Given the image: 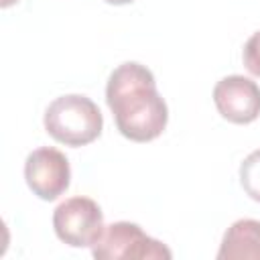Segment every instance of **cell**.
<instances>
[{"instance_id":"cell-6","label":"cell","mask_w":260,"mask_h":260,"mask_svg":"<svg viewBox=\"0 0 260 260\" xmlns=\"http://www.w3.org/2000/svg\"><path fill=\"white\" fill-rule=\"evenodd\" d=\"M213 104L232 124H250L260 116V87L244 75H228L213 87Z\"/></svg>"},{"instance_id":"cell-7","label":"cell","mask_w":260,"mask_h":260,"mask_svg":"<svg viewBox=\"0 0 260 260\" xmlns=\"http://www.w3.org/2000/svg\"><path fill=\"white\" fill-rule=\"evenodd\" d=\"M260 260V221L238 219L234 221L221 240L217 260Z\"/></svg>"},{"instance_id":"cell-4","label":"cell","mask_w":260,"mask_h":260,"mask_svg":"<svg viewBox=\"0 0 260 260\" xmlns=\"http://www.w3.org/2000/svg\"><path fill=\"white\" fill-rule=\"evenodd\" d=\"M57 238L71 248H91L104 234V213L89 197H71L53 211Z\"/></svg>"},{"instance_id":"cell-11","label":"cell","mask_w":260,"mask_h":260,"mask_svg":"<svg viewBox=\"0 0 260 260\" xmlns=\"http://www.w3.org/2000/svg\"><path fill=\"white\" fill-rule=\"evenodd\" d=\"M14 2H18V0H0V6H2V8H8V6H12Z\"/></svg>"},{"instance_id":"cell-1","label":"cell","mask_w":260,"mask_h":260,"mask_svg":"<svg viewBox=\"0 0 260 260\" xmlns=\"http://www.w3.org/2000/svg\"><path fill=\"white\" fill-rule=\"evenodd\" d=\"M106 102L118 132L132 142H150L167 128L169 110L156 91L154 75L136 61L122 63L110 73Z\"/></svg>"},{"instance_id":"cell-2","label":"cell","mask_w":260,"mask_h":260,"mask_svg":"<svg viewBox=\"0 0 260 260\" xmlns=\"http://www.w3.org/2000/svg\"><path fill=\"white\" fill-rule=\"evenodd\" d=\"M43 124L53 140L77 148L93 142L102 134L104 118L87 95L67 93L49 104Z\"/></svg>"},{"instance_id":"cell-3","label":"cell","mask_w":260,"mask_h":260,"mask_svg":"<svg viewBox=\"0 0 260 260\" xmlns=\"http://www.w3.org/2000/svg\"><path fill=\"white\" fill-rule=\"evenodd\" d=\"M91 254L98 260H122V258L171 260L173 258V252L162 242L146 236L142 228L132 221H116L104 228V234L91 246Z\"/></svg>"},{"instance_id":"cell-8","label":"cell","mask_w":260,"mask_h":260,"mask_svg":"<svg viewBox=\"0 0 260 260\" xmlns=\"http://www.w3.org/2000/svg\"><path fill=\"white\" fill-rule=\"evenodd\" d=\"M240 183L246 195L260 203V148L250 152L240 165Z\"/></svg>"},{"instance_id":"cell-10","label":"cell","mask_w":260,"mask_h":260,"mask_svg":"<svg viewBox=\"0 0 260 260\" xmlns=\"http://www.w3.org/2000/svg\"><path fill=\"white\" fill-rule=\"evenodd\" d=\"M104 2L114 4V6H124V4H130V2H134V0H104Z\"/></svg>"},{"instance_id":"cell-9","label":"cell","mask_w":260,"mask_h":260,"mask_svg":"<svg viewBox=\"0 0 260 260\" xmlns=\"http://www.w3.org/2000/svg\"><path fill=\"white\" fill-rule=\"evenodd\" d=\"M242 59H244V67H246L252 75L260 77V30L254 32V35L246 41L244 51H242Z\"/></svg>"},{"instance_id":"cell-5","label":"cell","mask_w":260,"mask_h":260,"mask_svg":"<svg viewBox=\"0 0 260 260\" xmlns=\"http://www.w3.org/2000/svg\"><path fill=\"white\" fill-rule=\"evenodd\" d=\"M24 179L28 189L39 199L55 201L69 187L71 181L69 160L61 150L53 146H41L26 156Z\"/></svg>"}]
</instances>
